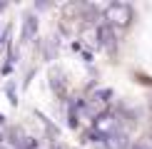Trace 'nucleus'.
Segmentation results:
<instances>
[{
  "instance_id": "nucleus-1",
  "label": "nucleus",
  "mask_w": 152,
  "mask_h": 149,
  "mask_svg": "<svg viewBox=\"0 0 152 149\" xmlns=\"http://www.w3.org/2000/svg\"><path fill=\"white\" fill-rule=\"evenodd\" d=\"M105 20L107 27H127L132 22V8L127 3H112L105 8Z\"/></svg>"
},
{
  "instance_id": "nucleus-6",
  "label": "nucleus",
  "mask_w": 152,
  "mask_h": 149,
  "mask_svg": "<svg viewBox=\"0 0 152 149\" xmlns=\"http://www.w3.org/2000/svg\"><path fill=\"white\" fill-rule=\"evenodd\" d=\"M130 149H152L150 144H145V142H137V144H132Z\"/></svg>"
},
{
  "instance_id": "nucleus-3",
  "label": "nucleus",
  "mask_w": 152,
  "mask_h": 149,
  "mask_svg": "<svg viewBox=\"0 0 152 149\" xmlns=\"http://www.w3.org/2000/svg\"><path fill=\"white\" fill-rule=\"evenodd\" d=\"M105 142H107L110 149H125V147H127V137H125L122 132H115V134L105 137Z\"/></svg>"
},
{
  "instance_id": "nucleus-5",
  "label": "nucleus",
  "mask_w": 152,
  "mask_h": 149,
  "mask_svg": "<svg viewBox=\"0 0 152 149\" xmlns=\"http://www.w3.org/2000/svg\"><path fill=\"white\" fill-rule=\"evenodd\" d=\"M35 17L33 15H30V17H25V30H23V37H25V40H30V37H33L35 35Z\"/></svg>"
},
{
  "instance_id": "nucleus-4",
  "label": "nucleus",
  "mask_w": 152,
  "mask_h": 149,
  "mask_svg": "<svg viewBox=\"0 0 152 149\" xmlns=\"http://www.w3.org/2000/svg\"><path fill=\"white\" fill-rule=\"evenodd\" d=\"M97 42L107 50H112V30L107 27V25H102V27H97Z\"/></svg>"
},
{
  "instance_id": "nucleus-2",
  "label": "nucleus",
  "mask_w": 152,
  "mask_h": 149,
  "mask_svg": "<svg viewBox=\"0 0 152 149\" xmlns=\"http://www.w3.org/2000/svg\"><path fill=\"white\" fill-rule=\"evenodd\" d=\"M95 132L100 137H110L117 132V117L115 114H100L95 119Z\"/></svg>"
},
{
  "instance_id": "nucleus-7",
  "label": "nucleus",
  "mask_w": 152,
  "mask_h": 149,
  "mask_svg": "<svg viewBox=\"0 0 152 149\" xmlns=\"http://www.w3.org/2000/svg\"><path fill=\"white\" fill-rule=\"evenodd\" d=\"M0 42H3V30H0Z\"/></svg>"
},
{
  "instance_id": "nucleus-8",
  "label": "nucleus",
  "mask_w": 152,
  "mask_h": 149,
  "mask_svg": "<svg viewBox=\"0 0 152 149\" xmlns=\"http://www.w3.org/2000/svg\"><path fill=\"white\" fill-rule=\"evenodd\" d=\"M150 137H152V134H150Z\"/></svg>"
}]
</instances>
